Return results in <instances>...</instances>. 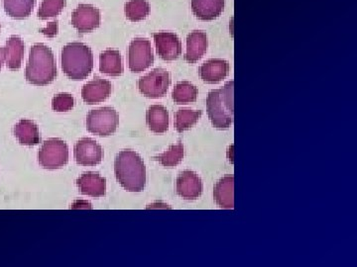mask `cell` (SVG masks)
<instances>
[{"instance_id": "obj_2", "label": "cell", "mask_w": 357, "mask_h": 267, "mask_svg": "<svg viewBox=\"0 0 357 267\" xmlns=\"http://www.w3.org/2000/svg\"><path fill=\"white\" fill-rule=\"evenodd\" d=\"M26 79L33 86H45L57 76V65L53 51L44 44H35L26 65Z\"/></svg>"}, {"instance_id": "obj_7", "label": "cell", "mask_w": 357, "mask_h": 267, "mask_svg": "<svg viewBox=\"0 0 357 267\" xmlns=\"http://www.w3.org/2000/svg\"><path fill=\"white\" fill-rule=\"evenodd\" d=\"M170 84V74L164 69H155L140 77L138 88L145 97L157 99L167 95Z\"/></svg>"}, {"instance_id": "obj_17", "label": "cell", "mask_w": 357, "mask_h": 267, "mask_svg": "<svg viewBox=\"0 0 357 267\" xmlns=\"http://www.w3.org/2000/svg\"><path fill=\"white\" fill-rule=\"evenodd\" d=\"M225 0H191L192 11L203 21L217 19L223 13Z\"/></svg>"}, {"instance_id": "obj_10", "label": "cell", "mask_w": 357, "mask_h": 267, "mask_svg": "<svg viewBox=\"0 0 357 267\" xmlns=\"http://www.w3.org/2000/svg\"><path fill=\"white\" fill-rule=\"evenodd\" d=\"M72 24L79 33H89L100 24V13L91 4H79L72 15Z\"/></svg>"}, {"instance_id": "obj_14", "label": "cell", "mask_w": 357, "mask_h": 267, "mask_svg": "<svg viewBox=\"0 0 357 267\" xmlns=\"http://www.w3.org/2000/svg\"><path fill=\"white\" fill-rule=\"evenodd\" d=\"M208 38L206 32L195 30L187 37V49H185V60L189 64L194 65L203 58L208 51Z\"/></svg>"}, {"instance_id": "obj_21", "label": "cell", "mask_w": 357, "mask_h": 267, "mask_svg": "<svg viewBox=\"0 0 357 267\" xmlns=\"http://www.w3.org/2000/svg\"><path fill=\"white\" fill-rule=\"evenodd\" d=\"M146 122L149 130L156 134L166 133L169 129V112L163 105H151L147 110Z\"/></svg>"}, {"instance_id": "obj_9", "label": "cell", "mask_w": 357, "mask_h": 267, "mask_svg": "<svg viewBox=\"0 0 357 267\" xmlns=\"http://www.w3.org/2000/svg\"><path fill=\"white\" fill-rule=\"evenodd\" d=\"M74 156L77 165H98L103 159L102 147L91 138H83L75 145Z\"/></svg>"}, {"instance_id": "obj_5", "label": "cell", "mask_w": 357, "mask_h": 267, "mask_svg": "<svg viewBox=\"0 0 357 267\" xmlns=\"http://www.w3.org/2000/svg\"><path fill=\"white\" fill-rule=\"evenodd\" d=\"M38 161L45 170H60L69 163V147L57 138L45 140L38 153Z\"/></svg>"}, {"instance_id": "obj_3", "label": "cell", "mask_w": 357, "mask_h": 267, "mask_svg": "<svg viewBox=\"0 0 357 267\" xmlns=\"http://www.w3.org/2000/svg\"><path fill=\"white\" fill-rule=\"evenodd\" d=\"M61 60L63 72L72 81H84L93 72V51L86 44L73 42L66 44Z\"/></svg>"}, {"instance_id": "obj_23", "label": "cell", "mask_w": 357, "mask_h": 267, "mask_svg": "<svg viewBox=\"0 0 357 267\" xmlns=\"http://www.w3.org/2000/svg\"><path fill=\"white\" fill-rule=\"evenodd\" d=\"M36 0H3L4 10L14 19H24L32 13Z\"/></svg>"}, {"instance_id": "obj_24", "label": "cell", "mask_w": 357, "mask_h": 267, "mask_svg": "<svg viewBox=\"0 0 357 267\" xmlns=\"http://www.w3.org/2000/svg\"><path fill=\"white\" fill-rule=\"evenodd\" d=\"M198 97V88L189 81H181L173 89L172 98L177 104L195 102Z\"/></svg>"}, {"instance_id": "obj_15", "label": "cell", "mask_w": 357, "mask_h": 267, "mask_svg": "<svg viewBox=\"0 0 357 267\" xmlns=\"http://www.w3.org/2000/svg\"><path fill=\"white\" fill-rule=\"evenodd\" d=\"M77 185L82 194L91 197H102L107 191V179L98 172H84L77 178Z\"/></svg>"}, {"instance_id": "obj_12", "label": "cell", "mask_w": 357, "mask_h": 267, "mask_svg": "<svg viewBox=\"0 0 357 267\" xmlns=\"http://www.w3.org/2000/svg\"><path fill=\"white\" fill-rule=\"evenodd\" d=\"M176 189L178 195L185 200H196L203 193V182L196 172L185 170L177 178Z\"/></svg>"}, {"instance_id": "obj_26", "label": "cell", "mask_w": 357, "mask_h": 267, "mask_svg": "<svg viewBox=\"0 0 357 267\" xmlns=\"http://www.w3.org/2000/svg\"><path fill=\"white\" fill-rule=\"evenodd\" d=\"M128 19L132 22H139L149 15L150 6L147 0H129L124 7Z\"/></svg>"}, {"instance_id": "obj_16", "label": "cell", "mask_w": 357, "mask_h": 267, "mask_svg": "<svg viewBox=\"0 0 357 267\" xmlns=\"http://www.w3.org/2000/svg\"><path fill=\"white\" fill-rule=\"evenodd\" d=\"M199 72L204 83L215 84L229 76V64L222 58H211L202 65Z\"/></svg>"}, {"instance_id": "obj_25", "label": "cell", "mask_w": 357, "mask_h": 267, "mask_svg": "<svg viewBox=\"0 0 357 267\" xmlns=\"http://www.w3.org/2000/svg\"><path fill=\"white\" fill-rule=\"evenodd\" d=\"M203 112L201 110L183 109L175 114V127L178 133L189 130L198 123Z\"/></svg>"}, {"instance_id": "obj_8", "label": "cell", "mask_w": 357, "mask_h": 267, "mask_svg": "<svg viewBox=\"0 0 357 267\" xmlns=\"http://www.w3.org/2000/svg\"><path fill=\"white\" fill-rule=\"evenodd\" d=\"M154 64V53L149 40L136 38L128 48V67L133 74H139Z\"/></svg>"}, {"instance_id": "obj_4", "label": "cell", "mask_w": 357, "mask_h": 267, "mask_svg": "<svg viewBox=\"0 0 357 267\" xmlns=\"http://www.w3.org/2000/svg\"><path fill=\"white\" fill-rule=\"evenodd\" d=\"M234 81H229L222 88L208 93L206 108L213 127L227 129L234 122Z\"/></svg>"}, {"instance_id": "obj_22", "label": "cell", "mask_w": 357, "mask_h": 267, "mask_svg": "<svg viewBox=\"0 0 357 267\" xmlns=\"http://www.w3.org/2000/svg\"><path fill=\"white\" fill-rule=\"evenodd\" d=\"M100 70L109 76H119L123 72L121 51L116 50L103 51L100 56Z\"/></svg>"}, {"instance_id": "obj_18", "label": "cell", "mask_w": 357, "mask_h": 267, "mask_svg": "<svg viewBox=\"0 0 357 267\" xmlns=\"http://www.w3.org/2000/svg\"><path fill=\"white\" fill-rule=\"evenodd\" d=\"M213 198L218 207L232 209L234 207V177L227 175L218 180L213 189Z\"/></svg>"}, {"instance_id": "obj_30", "label": "cell", "mask_w": 357, "mask_h": 267, "mask_svg": "<svg viewBox=\"0 0 357 267\" xmlns=\"http://www.w3.org/2000/svg\"><path fill=\"white\" fill-rule=\"evenodd\" d=\"M41 32L43 33L45 36L53 38L58 33V21H53V22L49 23L46 28L41 29Z\"/></svg>"}, {"instance_id": "obj_19", "label": "cell", "mask_w": 357, "mask_h": 267, "mask_svg": "<svg viewBox=\"0 0 357 267\" xmlns=\"http://www.w3.org/2000/svg\"><path fill=\"white\" fill-rule=\"evenodd\" d=\"M25 53V44L20 37L11 36L7 40L4 47V56H6V67L11 70H18L22 64Z\"/></svg>"}, {"instance_id": "obj_6", "label": "cell", "mask_w": 357, "mask_h": 267, "mask_svg": "<svg viewBox=\"0 0 357 267\" xmlns=\"http://www.w3.org/2000/svg\"><path fill=\"white\" fill-rule=\"evenodd\" d=\"M119 116L112 107L91 110L86 117V129L93 135L107 137L116 132Z\"/></svg>"}, {"instance_id": "obj_1", "label": "cell", "mask_w": 357, "mask_h": 267, "mask_svg": "<svg viewBox=\"0 0 357 267\" xmlns=\"http://www.w3.org/2000/svg\"><path fill=\"white\" fill-rule=\"evenodd\" d=\"M114 173L119 184L129 192L144 191L146 184V168L141 156L131 149H124L117 154Z\"/></svg>"}, {"instance_id": "obj_28", "label": "cell", "mask_w": 357, "mask_h": 267, "mask_svg": "<svg viewBox=\"0 0 357 267\" xmlns=\"http://www.w3.org/2000/svg\"><path fill=\"white\" fill-rule=\"evenodd\" d=\"M67 6V0H43L39 7L38 17L41 20L56 17Z\"/></svg>"}, {"instance_id": "obj_31", "label": "cell", "mask_w": 357, "mask_h": 267, "mask_svg": "<svg viewBox=\"0 0 357 267\" xmlns=\"http://www.w3.org/2000/svg\"><path fill=\"white\" fill-rule=\"evenodd\" d=\"M4 62H6V56H4V48H1V47H0V70H1L2 65H3Z\"/></svg>"}, {"instance_id": "obj_27", "label": "cell", "mask_w": 357, "mask_h": 267, "mask_svg": "<svg viewBox=\"0 0 357 267\" xmlns=\"http://www.w3.org/2000/svg\"><path fill=\"white\" fill-rule=\"evenodd\" d=\"M184 159V147L181 143L172 145L169 147L168 151L164 152L160 154L157 161L161 163L164 168H171L177 166Z\"/></svg>"}, {"instance_id": "obj_20", "label": "cell", "mask_w": 357, "mask_h": 267, "mask_svg": "<svg viewBox=\"0 0 357 267\" xmlns=\"http://www.w3.org/2000/svg\"><path fill=\"white\" fill-rule=\"evenodd\" d=\"M14 136L21 145L32 147L36 146L41 140L38 126L31 120L22 119L14 126Z\"/></svg>"}, {"instance_id": "obj_29", "label": "cell", "mask_w": 357, "mask_h": 267, "mask_svg": "<svg viewBox=\"0 0 357 267\" xmlns=\"http://www.w3.org/2000/svg\"><path fill=\"white\" fill-rule=\"evenodd\" d=\"M74 97L69 93H60L54 96L52 100V108L57 112H67L74 108Z\"/></svg>"}, {"instance_id": "obj_13", "label": "cell", "mask_w": 357, "mask_h": 267, "mask_svg": "<svg viewBox=\"0 0 357 267\" xmlns=\"http://www.w3.org/2000/svg\"><path fill=\"white\" fill-rule=\"evenodd\" d=\"M112 86L109 81L98 79L89 81L82 89V97L86 104L93 105L105 102L112 95Z\"/></svg>"}, {"instance_id": "obj_11", "label": "cell", "mask_w": 357, "mask_h": 267, "mask_svg": "<svg viewBox=\"0 0 357 267\" xmlns=\"http://www.w3.org/2000/svg\"><path fill=\"white\" fill-rule=\"evenodd\" d=\"M156 51L164 60H175L182 54V43L172 32H158L153 35Z\"/></svg>"}]
</instances>
